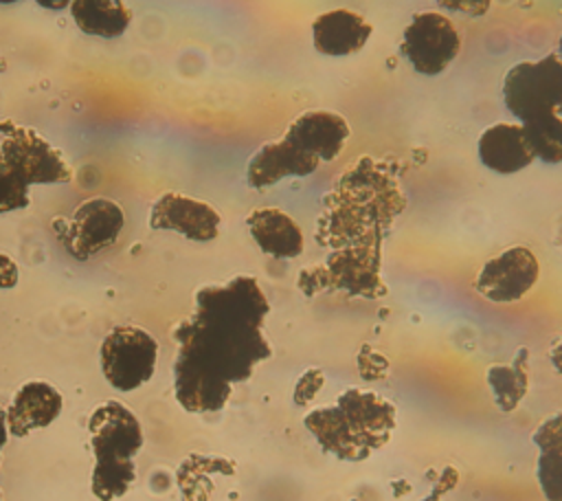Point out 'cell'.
I'll list each match as a JSON object with an SVG mask.
<instances>
[{"label": "cell", "instance_id": "6da1fadb", "mask_svg": "<svg viewBox=\"0 0 562 501\" xmlns=\"http://www.w3.org/2000/svg\"><path fill=\"white\" fill-rule=\"evenodd\" d=\"M270 303L255 277L239 275L222 286L195 292L191 316L173 327L178 343L173 391L191 413L220 411L235 382L252 376L272 354L263 336Z\"/></svg>", "mask_w": 562, "mask_h": 501}, {"label": "cell", "instance_id": "7a4b0ae2", "mask_svg": "<svg viewBox=\"0 0 562 501\" xmlns=\"http://www.w3.org/2000/svg\"><path fill=\"white\" fill-rule=\"evenodd\" d=\"M404 209L397 180L371 158L358 160L325 200L316 237L325 246L380 244L391 220Z\"/></svg>", "mask_w": 562, "mask_h": 501}, {"label": "cell", "instance_id": "3957f363", "mask_svg": "<svg viewBox=\"0 0 562 501\" xmlns=\"http://www.w3.org/2000/svg\"><path fill=\"white\" fill-rule=\"evenodd\" d=\"M305 428L323 450L345 461L367 459L395 431V407L362 389H347L331 407H318L303 417Z\"/></svg>", "mask_w": 562, "mask_h": 501}, {"label": "cell", "instance_id": "277c9868", "mask_svg": "<svg viewBox=\"0 0 562 501\" xmlns=\"http://www.w3.org/2000/svg\"><path fill=\"white\" fill-rule=\"evenodd\" d=\"M90 446L97 464L92 470V492L101 501L123 497L134 483L132 457L143 448V428L130 407L105 400L88 420Z\"/></svg>", "mask_w": 562, "mask_h": 501}, {"label": "cell", "instance_id": "5b68a950", "mask_svg": "<svg viewBox=\"0 0 562 501\" xmlns=\"http://www.w3.org/2000/svg\"><path fill=\"white\" fill-rule=\"evenodd\" d=\"M299 288L307 297L323 290H342L367 299L386 294V286L380 279V244L336 248L323 264L301 270Z\"/></svg>", "mask_w": 562, "mask_h": 501}, {"label": "cell", "instance_id": "8992f818", "mask_svg": "<svg viewBox=\"0 0 562 501\" xmlns=\"http://www.w3.org/2000/svg\"><path fill=\"white\" fill-rule=\"evenodd\" d=\"M503 101L520 121L562 112V62L555 53L538 62H520L503 81Z\"/></svg>", "mask_w": 562, "mask_h": 501}, {"label": "cell", "instance_id": "52a82bcc", "mask_svg": "<svg viewBox=\"0 0 562 501\" xmlns=\"http://www.w3.org/2000/svg\"><path fill=\"white\" fill-rule=\"evenodd\" d=\"M0 132L4 134L0 143V163L29 187L72 180V167L40 132L18 125L11 119L0 121Z\"/></svg>", "mask_w": 562, "mask_h": 501}, {"label": "cell", "instance_id": "ba28073f", "mask_svg": "<svg viewBox=\"0 0 562 501\" xmlns=\"http://www.w3.org/2000/svg\"><path fill=\"white\" fill-rule=\"evenodd\" d=\"M105 380L119 391H132L145 385L158 360L156 338L138 325L112 327L99 352Z\"/></svg>", "mask_w": 562, "mask_h": 501}, {"label": "cell", "instance_id": "9c48e42d", "mask_svg": "<svg viewBox=\"0 0 562 501\" xmlns=\"http://www.w3.org/2000/svg\"><path fill=\"white\" fill-rule=\"evenodd\" d=\"M461 40L454 24L435 11L417 13L402 35V55L422 75L443 73L459 55Z\"/></svg>", "mask_w": 562, "mask_h": 501}, {"label": "cell", "instance_id": "30bf717a", "mask_svg": "<svg viewBox=\"0 0 562 501\" xmlns=\"http://www.w3.org/2000/svg\"><path fill=\"white\" fill-rule=\"evenodd\" d=\"M125 224L123 209L110 198L83 200L59 233L66 250L77 259H88L112 246Z\"/></svg>", "mask_w": 562, "mask_h": 501}, {"label": "cell", "instance_id": "8fae6325", "mask_svg": "<svg viewBox=\"0 0 562 501\" xmlns=\"http://www.w3.org/2000/svg\"><path fill=\"white\" fill-rule=\"evenodd\" d=\"M538 277V257L527 246H512L481 266L474 288L494 303H512L522 299L536 286Z\"/></svg>", "mask_w": 562, "mask_h": 501}, {"label": "cell", "instance_id": "7c38bea8", "mask_svg": "<svg viewBox=\"0 0 562 501\" xmlns=\"http://www.w3.org/2000/svg\"><path fill=\"white\" fill-rule=\"evenodd\" d=\"M220 213L202 200L167 191L149 211V226L156 231H176L193 242H211L220 233Z\"/></svg>", "mask_w": 562, "mask_h": 501}, {"label": "cell", "instance_id": "4fadbf2b", "mask_svg": "<svg viewBox=\"0 0 562 501\" xmlns=\"http://www.w3.org/2000/svg\"><path fill=\"white\" fill-rule=\"evenodd\" d=\"M318 158L310 156L288 138L261 145L246 167V180L252 189H266L288 176H310L318 169Z\"/></svg>", "mask_w": 562, "mask_h": 501}, {"label": "cell", "instance_id": "5bb4252c", "mask_svg": "<svg viewBox=\"0 0 562 501\" xmlns=\"http://www.w3.org/2000/svg\"><path fill=\"white\" fill-rule=\"evenodd\" d=\"M283 138L318 160H334L347 145L349 125L345 116L327 110L303 112L292 121Z\"/></svg>", "mask_w": 562, "mask_h": 501}, {"label": "cell", "instance_id": "9a60e30c", "mask_svg": "<svg viewBox=\"0 0 562 501\" xmlns=\"http://www.w3.org/2000/svg\"><path fill=\"white\" fill-rule=\"evenodd\" d=\"M61 393L53 385L44 380L24 382L7 409V428L15 437H24L48 426L61 413Z\"/></svg>", "mask_w": 562, "mask_h": 501}, {"label": "cell", "instance_id": "2e32d148", "mask_svg": "<svg viewBox=\"0 0 562 501\" xmlns=\"http://www.w3.org/2000/svg\"><path fill=\"white\" fill-rule=\"evenodd\" d=\"M371 24L356 11L334 9L312 22L314 48L323 55L345 57L358 53L371 37Z\"/></svg>", "mask_w": 562, "mask_h": 501}, {"label": "cell", "instance_id": "e0dca14e", "mask_svg": "<svg viewBox=\"0 0 562 501\" xmlns=\"http://www.w3.org/2000/svg\"><path fill=\"white\" fill-rule=\"evenodd\" d=\"M479 158L496 174H516L536 156L520 123H496L479 136Z\"/></svg>", "mask_w": 562, "mask_h": 501}, {"label": "cell", "instance_id": "ac0fdd59", "mask_svg": "<svg viewBox=\"0 0 562 501\" xmlns=\"http://www.w3.org/2000/svg\"><path fill=\"white\" fill-rule=\"evenodd\" d=\"M246 226L255 244L270 257L292 259L303 253V233L294 218L274 207H261L248 213Z\"/></svg>", "mask_w": 562, "mask_h": 501}, {"label": "cell", "instance_id": "d6986e66", "mask_svg": "<svg viewBox=\"0 0 562 501\" xmlns=\"http://www.w3.org/2000/svg\"><path fill=\"white\" fill-rule=\"evenodd\" d=\"M538 446L536 475L547 501H562V411L549 415L531 435Z\"/></svg>", "mask_w": 562, "mask_h": 501}, {"label": "cell", "instance_id": "ffe728a7", "mask_svg": "<svg viewBox=\"0 0 562 501\" xmlns=\"http://www.w3.org/2000/svg\"><path fill=\"white\" fill-rule=\"evenodd\" d=\"M75 24L94 37H119L132 22V11L123 0H72Z\"/></svg>", "mask_w": 562, "mask_h": 501}, {"label": "cell", "instance_id": "44dd1931", "mask_svg": "<svg viewBox=\"0 0 562 501\" xmlns=\"http://www.w3.org/2000/svg\"><path fill=\"white\" fill-rule=\"evenodd\" d=\"M527 347H520L509 365H492L487 369V385L494 393V402L503 413H512L529 389Z\"/></svg>", "mask_w": 562, "mask_h": 501}, {"label": "cell", "instance_id": "7402d4cb", "mask_svg": "<svg viewBox=\"0 0 562 501\" xmlns=\"http://www.w3.org/2000/svg\"><path fill=\"white\" fill-rule=\"evenodd\" d=\"M520 125L536 158L549 165L562 163V119L558 114L531 119Z\"/></svg>", "mask_w": 562, "mask_h": 501}, {"label": "cell", "instance_id": "603a6c76", "mask_svg": "<svg viewBox=\"0 0 562 501\" xmlns=\"http://www.w3.org/2000/svg\"><path fill=\"white\" fill-rule=\"evenodd\" d=\"M29 207V185L0 163V213Z\"/></svg>", "mask_w": 562, "mask_h": 501}, {"label": "cell", "instance_id": "cb8c5ba5", "mask_svg": "<svg viewBox=\"0 0 562 501\" xmlns=\"http://www.w3.org/2000/svg\"><path fill=\"white\" fill-rule=\"evenodd\" d=\"M437 4L441 9H448V11H454V13L479 18V15L490 11L492 0H437Z\"/></svg>", "mask_w": 562, "mask_h": 501}, {"label": "cell", "instance_id": "d4e9b609", "mask_svg": "<svg viewBox=\"0 0 562 501\" xmlns=\"http://www.w3.org/2000/svg\"><path fill=\"white\" fill-rule=\"evenodd\" d=\"M18 277H20L18 264L9 255L0 253V290L13 288L18 283Z\"/></svg>", "mask_w": 562, "mask_h": 501}, {"label": "cell", "instance_id": "484cf974", "mask_svg": "<svg viewBox=\"0 0 562 501\" xmlns=\"http://www.w3.org/2000/svg\"><path fill=\"white\" fill-rule=\"evenodd\" d=\"M549 358H551V365L558 374H562V336L551 345L549 349Z\"/></svg>", "mask_w": 562, "mask_h": 501}, {"label": "cell", "instance_id": "4316f807", "mask_svg": "<svg viewBox=\"0 0 562 501\" xmlns=\"http://www.w3.org/2000/svg\"><path fill=\"white\" fill-rule=\"evenodd\" d=\"M42 9H48V11H61L66 7H70L72 0H35Z\"/></svg>", "mask_w": 562, "mask_h": 501}, {"label": "cell", "instance_id": "83f0119b", "mask_svg": "<svg viewBox=\"0 0 562 501\" xmlns=\"http://www.w3.org/2000/svg\"><path fill=\"white\" fill-rule=\"evenodd\" d=\"M7 437H9V428H7V411L0 407V450H2V446L7 444Z\"/></svg>", "mask_w": 562, "mask_h": 501}, {"label": "cell", "instance_id": "f1b7e54d", "mask_svg": "<svg viewBox=\"0 0 562 501\" xmlns=\"http://www.w3.org/2000/svg\"><path fill=\"white\" fill-rule=\"evenodd\" d=\"M558 57H560V62H562V37H560V42H558V53H555Z\"/></svg>", "mask_w": 562, "mask_h": 501}, {"label": "cell", "instance_id": "f546056e", "mask_svg": "<svg viewBox=\"0 0 562 501\" xmlns=\"http://www.w3.org/2000/svg\"><path fill=\"white\" fill-rule=\"evenodd\" d=\"M13 2H20V0H0V4H13Z\"/></svg>", "mask_w": 562, "mask_h": 501}, {"label": "cell", "instance_id": "4dcf8cb0", "mask_svg": "<svg viewBox=\"0 0 562 501\" xmlns=\"http://www.w3.org/2000/svg\"><path fill=\"white\" fill-rule=\"evenodd\" d=\"M0 501H2V492H0Z\"/></svg>", "mask_w": 562, "mask_h": 501}]
</instances>
